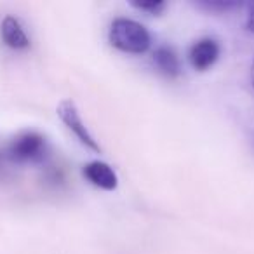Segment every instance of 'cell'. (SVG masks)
I'll return each instance as SVG.
<instances>
[{"mask_svg":"<svg viewBox=\"0 0 254 254\" xmlns=\"http://www.w3.org/2000/svg\"><path fill=\"white\" fill-rule=\"evenodd\" d=\"M110 42L119 51L131 54L146 53L152 46V37L148 30L138 21L127 18H119L110 26Z\"/></svg>","mask_w":254,"mask_h":254,"instance_id":"cell-1","label":"cell"},{"mask_svg":"<svg viewBox=\"0 0 254 254\" xmlns=\"http://www.w3.org/2000/svg\"><path fill=\"white\" fill-rule=\"evenodd\" d=\"M58 115H60V119L64 122V126L77 136V139L82 145L94 150V152H101V148H99V145L96 143V139L92 138L91 132H89L87 127H85V124L82 122L80 113H78L77 106H75V103L71 101V99H63V101L60 103V106H58Z\"/></svg>","mask_w":254,"mask_h":254,"instance_id":"cell-2","label":"cell"},{"mask_svg":"<svg viewBox=\"0 0 254 254\" xmlns=\"http://www.w3.org/2000/svg\"><path fill=\"white\" fill-rule=\"evenodd\" d=\"M7 153L14 162H35L46 153V141L35 132H26L12 141Z\"/></svg>","mask_w":254,"mask_h":254,"instance_id":"cell-3","label":"cell"},{"mask_svg":"<svg viewBox=\"0 0 254 254\" xmlns=\"http://www.w3.org/2000/svg\"><path fill=\"white\" fill-rule=\"evenodd\" d=\"M190 63L195 70L205 71L216 63L219 56V44L214 39H200L190 49Z\"/></svg>","mask_w":254,"mask_h":254,"instance_id":"cell-4","label":"cell"},{"mask_svg":"<svg viewBox=\"0 0 254 254\" xmlns=\"http://www.w3.org/2000/svg\"><path fill=\"white\" fill-rule=\"evenodd\" d=\"M84 176L91 181L94 187L103 190H115L117 188V174L106 162H89L84 167Z\"/></svg>","mask_w":254,"mask_h":254,"instance_id":"cell-5","label":"cell"},{"mask_svg":"<svg viewBox=\"0 0 254 254\" xmlns=\"http://www.w3.org/2000/svg\"><path fill=\"white\" fill-rule=\"evenodd\" d=\"M2 39L12 49H26L30 46V39L26 37L21 23L12 16H7L2 21Z\"/></svg>","mask_w":254,"mask_h":254,"instance_id":"cell-6","label":"cell"},{"mask_svg":"<svg viewBox=\"0 0 254 254\" xmlns=\"http://www.w3.org/2000/svg\"><path fill=\"white\" fill-rule=\"evenodd\" d=\"M153 63H155L157 70L160 73L169 78H176L181 73L180 60H178L176 53L171 47H159L153 53Z\"/></svg>","mask_w":254,"mask_h":254,"instance_id":"cell-7","label":"cell"},{"mask_svg":"<svg viewBox=\"0 0 254 254\" xmlns=\"http://www.w3.org/2000/svg\"><path fill=\"white\" fill-rule=\"evenodd\" d=\"M198 5L207 11H228L233 7H240V2H232V0H200Z\"/></svg>","mask_w":254,"mask_h":254,"instance_id":"cell-8","label":"cell"},{"mask_svg":"<svg viewBox=\"0 0 254 254\" xmlns=\"http://www.w3.org/2000/svg\"><path fill=\"white\" fill-rule=\"evenodd\" d=\"M132 5L141 11H146L150 14H159L166 9V2H160V0H150V2H132Z\"/></svg>","mask_w":254,"mask_h":254,"instance_id":"cell-9","label":"cell"},{"mask_svg":"<svg viewBox=\"0 0 254 254\" xmlns=\"http://www.w3.org/2000/svg\"><path fill=\"white\" fill-rule=\"evenodd\" d=\"M246 28L254 33V2L247 4V14H246Z\"/></svg>","mask_w":254,"mask_h":254,"instance_id":"cell-10","label":"cell"},{"mask_svg":"<svg viewBox=\"0 0 254 254\" xmlns=\"http://www.w3.org/2000/svg\"><path fill=\"white\" fill-rule=\"evenodd\" d=\"M251 82L254 85V61H253V66H251Z\"/></svg>","mask_w":254,"mask_h":254,"instance_id":"cell-11","label":"cell"}]
</instances>
